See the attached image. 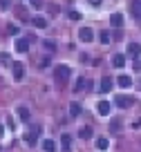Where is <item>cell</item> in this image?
Returning <instances> with one entry per match:
<instances>
[{
	"mask_svg": "<svg viewBox=\"0 0 141 152\" xmlns=\"http://www.w3.org/2000/svg\"><path fill=\"white\" fill-rule=\"evenodd\" d=\"M70 74H72V69L67 65H56L54 67V76H56V81H61V83H65L67 78H70Z\"/></svg>",
	"mask_w": 141,
	"mask_h": 152,
	"instance_id": "cell-1",
	"label": "cell"
},
{
	"mask_svg": "<svg viewBox=\"0 0 141 152\" xmlns=\"http://www.w3.org/2000/svg\"><path fill=\"white\" fill-rule=\"evenodd\" d=\"M79 38L83 40V43H92L94 40V31L90 27H81V31H79Z\"/></svg>",
	"mask_w": 141,
	"mask_h": 152,
	"instance_id": "cell-2",
	"label": "cell"
},
{
	"mask_svg": "<svg viewBox=\"0 0 141 152\" xmlns=\"http://www.w3.org/2000/svg\"><path fill=\"white\" fill-rule=\"evenodd\" d=\"M117 107H123V110L132 107V99L126 94H117Z\"/></svg>",
	"mask_w": 141,
	"mask_h": 152,
	"instance_id": "cell-3",
	"label": "cell"
},
{
	"mask_svg": "<svg viewBox=\"0 0 141 152\" xmlns=\"http://www.w3.org/2000/svg\"><path fill=\"white\" fill-rule=\"evenodd\" d=\"M27 49H29V40H27V38H18V40H16V52L25 54Z\"/></svg>",
	"mask_w": 141,
	"mask_h": 152,
	"instance_id": "cell-4",
	"label": "cell"
},
{
	"mask_svg": "<svg viewBox=\"0 0 141 152\" xmlns=\"http://www.w3.org/2000/svg\"><path fill=\"white\" fill-rule=\"evenodd\" d=\"M11 72H14V81H23V65H20V63H14V65H11Z\"/></svg>",
	"mask_w": 141,
	"mask_h": 152,
	"instance_id": "cell-5",
	"label": "cell"
},
{
	"mask_svg": "<svg viewBox=\"0 0 141 152\" xmlns=\"http://www.w3.org/2000/svg\"><path fill=\"white\" fill-rule=\"evenodd\" d=\"M96 110H99V114H101V116H108V114H110V103H108V101H99Z\"/></svg>",
	"mask_w": 141,
	"mask_h": 152,
	"instance_id": "cell-6",
	"label": "cell"
},
{
	"mask_svg": "<svg viewBox=\"0 0 141 152\" xmlns=\"http://www.w3.org/2000/svg\"><path fill=\"white\" fill-rule=\"evenodd\" d=\"M40 148H43L45 152H56V143H54L52 139H45V141L40 143Z\"/></svg>",
	"mask_w": 141,
	"mask_h": 152,
	"instance_id": "cell-7",
	"label": "cell"
},
{
	"mask_svg": "<svg viewBox=\"0 0 141 152\" xmlns=\"http://www.w3.org/2000/svg\"><path fill=\"white\" fill-rule=\"evenodd\" d=\"M110 23H112V27H123V14H112Z\"/></svg>",
	"mask_w": 141,
	"mask_h": 152,
	"instance_id": "cell-8",
	"label": "cell"
},
{
	"mask_svg": "<svg viewBox=\"0 0 141 152\" xmlns=\"http://www.w3.org/2000/svg\"><path fill=\"white\" fill-rule=\"evenodd\" d=\"M38 134H40V128H32V132L27 134V143H29V145H34V143H36Z\"/></svg>",
	"mask_w": 141,
	"mask_h": 152,
	"instance_id": "cell-9",
	"label": "cell"
},
{
	"mask_svg": "<svg viewBox=\"0 0 141 152\" xmlns=\"http://www.w3.org/2000/svg\"><path fill=\"white\" fill-rule=\"evenodd\" d=\"M110 90H112V78H108V76H105L103 81H101V94H108Z\"/></svg>",
	"mask_w": 141,
	"mask_h": 152,
	"instance_id": "cell-10",
	"label": "cell"
},
{
	"mask_svg": "<svg viewBox=\"0 0 141 152\" xmlns=\"http://www.w3.org/2000/svg\"><path fill=\"white\" fill-rule=\"evenodd\" d=\"M128 54H130V56H139L141 54V45L139 43H130L128 45Z\"/></svg>",
	"mask_w": 141,
	"mask_h": 152,
	"instance_id": "cell-11",
	"label": "cell"
},
{
	"mask_svg": "<svg viewBox=\"0 0 141 152\" xmlns=\"http://www.w3.org/2000/svg\"><path fill=\"white\" fill-rule=\"evenodd\" d=\"M112 65L114 67H123L126 65V56H123V54H114L112 56Z\"/></svg>",
	"mask_w": 141,
	"mask_h": 152,
	"instance_id": "cell-12",
	"label": "cell"
},
{
	"mask_svg": "<svg viewBox=\"0 0 141 152\" xmlns=\"http://www.w3.org/2000/svg\"><path fill=\"white\" fill-rule=\"evenodd\" d=\"M130 9H132V16H137V18L141 20V0H134Z\"/></svg>",
	"mask_w": 141,
	"mask_h": 152,
	"instance_id": "cell-13",
	"label": "cell"
},
{
	"mask_svg": "<svg viewBox=\"0 0 141 152\" xmlns=\"http://www.w3.org/2000/svg\"><path fill=\"white\" fill-rule=\"evenodd\" d=\"M32 23H34V27H38V29H45V27H47V20L43 18V16H36V18H32Z\"/></svg>",
	"mask_w": 141,
	"mask_h": 152,
	"instance_id": "cell-14",
	"label": "cell"
},
{
	"mask_svg": "<svg viewBox=\"0 0 141 152\" xmlns=\"http://www.w3.org/2000/svg\"><path fill=\"white\" fill-rule=\"evenodd\" d=\"M119 85H121V87H130L132 85V78L128 74H121V76H119Z\"/></svg>",
	"mask_w": 141,
	"mask_h": 152,
	"instance_id": "cell-15",
	"label": "cell"
},
{
	"mask_svg": "<svg viewBox=\"0 0 141 152\" xmlns=\"http://www.w3.org/2000/svg\"><path fill=\"white\" fill-rule=\"evenodd\" d=\"M70 114H72V116H79V114H81V103L72 101V103H70Z\"/></svg>",
	"mask_w": 141,
	"mask_h": 152,
	"instance_id": "cell-16",
	"label": "cell"
},
{
	"mask_svg": "<svg viewBox=\"0 0 141 152\" xmlns=\"http://www.w3.org/2000/svg\"><path fill=\"white\" fill-rule=\"evenodd\" d=\"M108 145H110V141L105 137H99L96 139V148H99V150H108Z\"/></svg>",
	"mask_w": 141,
	"mask_h": 152,
	"instance_id": "cell-17",
	"label": "cell"
},
{
	"mask_svg": "<svg viewBox=\"0 0 141 152\" xmlns=\"http://www.w3.org/2000/svg\"><path fill=\"white\" fill-rule=\"evenodd\" d=\"M99 38H101V43H103V45L112 43V38H110V31H101V34H99Z\"/></svg>",
	"mask_w": 141,
	"mask_h": 152,
	"instance_id": "cell-18",
	"label": "cell"
},
{
	"mask_svg": "<svg viewBox=\"0 0 141 152\" xmlns=\"http://www.w3.org/2000/svg\"><path fill=\"white\" fill-rule=\"evenodd\" d=\"M18 116H20L23 121H29V110H27V107H18Z\"/></svg>",
	"mask_w": 141,
	"mask_h": 152,
	"instance_id": "cell-19",
	"label": "cell"
},
{
	"mask_svg": "<svg viewBox=\"0 0 141 152\" xmlns=\"http://www.w3.org/2000/svg\"><path fill=\"white\" fill-rule=\"evenodd\" d=\"M81 139H92V128H83L81 130Z\"/></svg>",
	"mask_w": 141,
	"mask_h": 152,
	"instance_id": "cell-20",
	"label": "cell"
},
{
	"mask_svg": "<svg viewBox=\"0 0 141 152\" xmlns=\"http://www.w3.org/2000/svg\"><path fill=\"white\" fill-rule=\"evenodd\" d=\"M70 143H72V137L70 134H63V148H70Z\"/></svg>",
	"mask_w": 141,
	"mask_h": 152,
	"instance_id": "cell-21",
	"label": "cell"
},
{
	"mask_svg": "<svg viewBox=\"0 0 141 152\" xmlns=\"http://www.w3.org/2000/svg\"><path fill=\"white\" fill-rule=\"evenodd\" d=\"M9 5H11V0H0V9H2V11L9 9Z\"/></svg>",
	"mask_w": 141,
	"mask_h": 152,
	"instance_id": "cell-22",
	"label": "cell"
},
{
	"mask_svg": "<svg viewBox=\"0 0 141 152\" xmlns=\"http://www.w3.org/2000/svg\"><path fill=\"white\" fill-rule=\"evenodd\" d=\"M43 45H45V47L49 49V52H54V49H56V45H54L52 40H43Z\"/></svg>",
	"mask_w": 141,
	"mask_h": 152,
	"instance_id": "cell-23",
	"label": "cell"
},
{
	"mask_svg": "<svg viewBox=\"0 0 141 152\" xmlns=\"http://www.w3.org/2000/svg\"><path fill=\"white\" fill-rule=\"evenodd\" d=\"M29 2H32V7H36V9L43 7V0H29Z\"/></svg>",
	"mask_w": 141,
	"mask_h": 152,
	"instance_id": "cell-24",
	"label": "cell"
},
{
	"mask_svg": "<svg viewBox=\"0 0 141 152\" xmlns=\"http://www.w3.org/2000/svg\"><path fill=\"white\" fill-rule=\"evenodd\" d=\"M70 18L72 20H81V14H79V11H70Z\"/></svg>",
	"mask_w": 141,
	"mask_h": 152,
	"instance_id": "cell-25",
	"label": "cell"
},
{
	"mask_svg": "<svg viewBox=\"0 0 141 152\" xmlns=\"http://www.w3.org/2000/svg\"><path fill=\"white\" fill-rule=\"evenodd\" d=\"M47 65H49V56H45V58L40 61V67H47Z\"/></svg>",
	"mask_w": 141,
	"mask_h": 152,
	"instance_id": "cell-26",
	"label": "cell"
},
{
	"mask_svg": "<svg viewBox=\"0 0 141 152\" xmlns=\"http://www.w3.org/2000/svg\"><path fill=\"white\" fill-rule=\"evenodd\" d=\"M101 2H103V0H90V5H92V7H101Z\"/></svg>",
	"mask_w": 141,
	"mask_h": 152,
	"instance_id": "cell-27",
	"label": "cell"
},
{
	"mask_svg": "<svg viewBox=\"0 0 141 152\" xmlns=\"http://www.w3.org/2000/svg\"><path fill=\"white\" fill-rule=\"evenodd\" d=\"M7 125H9V128H14V125H16V121L11 119V116H7Z\"/></svg>",
	"mask_w": 141,
	"mask_h": 152,
	"instance_id": "cell-28",
	"label": "cell"
},
{
	"mask_svg": "<svg viewBox=\"0 0 141 152\" xmlns=\"http://www.w3.org/2000/svg\"><path fill=\"white\" fill-rule=\"evenodd\" d=\"M0 63H2V65H7V63H9V61H7V56H5V54H0Z\"/></svg>",
	"mask_w": 141,
	"mask_h": 152,
	"instance_id": "cell-29",
	"label": "cell"
},
{
	"mask_svg": "<svg viewBox=\"0 0 141 152\" xmlns=\"http://www.w3.org/2000/svg\"><path fill=\"white\" fill-rule=\"evenodd\" d=\"M2 134H5V128H2V125H0V137H2Z\"/></svg>",
	"mask_w": 141,
	"mask_h": 152,
	"instance_id": "cell-30",
	"label": "cell"
}]
</instances>
